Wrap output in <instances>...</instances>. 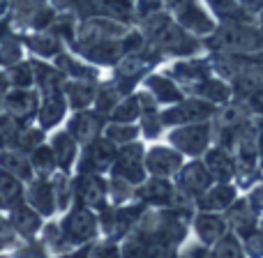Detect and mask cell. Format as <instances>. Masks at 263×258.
Here are the masks:
<instances>
[{"label":"cell","instance_id":"4","mask_svg":"<svg viewBox=\"0 0 263 258\" xmlns=\"http://www.w3.org/2000/svg\"><path fill=\"white\" fill-rule=\"evenodd\" d=\"M65 231H67V235L72 237V240H86V237H90L92 231H95V222H92V217L86 210H79V212H74L72 217L67 219Z\"/></svg>","mask_w":263,"mask_h":258},{"label":"cell","instance_id":"13","mask_svg":"<svg viewBox=\"0 0 263 258\" xmlns=\"http://www.w3.org/2000/svg\"><path fill=\"white\" fill-rule=\"evenodd\" d=\"M60 115H63V102H60V97L55 95V92H49L46 104H44V109H42V123L53 125L60 120Z\"/></svg>","mask_w":263,"mask_h":258},{"label":"cell","instance_id":"20","mask_svg":"<svg viewBox=\"0 0 263 258\" xmlns=\"http://www.w3.org/2000/svg\"><path fill=\"white\" fill-rule=\"evenodd\" d=\"M185 182H187V185H192V182H196V185H194V189L199 191V189H203V187L208 185V175H205V171L199 166V164H196V166H190V168H187V171H185Z\"/></svg>","mask_w":263,"mask_h":258},{"label":"cell","instance_id":"26","mask_svg":"<svg viewBox=\"0 0 263 258\" xmlns=\"http://www.w3.org/2000/svg\"><path fill=\"white\" fill-rule=\"evenodd\" d=\"M210 3H213L215 7L219 9V12H229V9H233V3H231V0H210Z\"/></svg>","mask_w":263,"mask_h":258},{"label":"cell","instance_id":"31","mask_svg":"<svg viewBox=\"0 0 263 258\" xmlns=\"http://www.w3.org/2000/svg\"><path fill=\"white\" fill-rule=\"evenodd\" d=\"M245 3H252V5H256V3H261V0H245Z\"/></svg>","mask_w":263,"mask_h":258},{"label":"cell","instance_id":"15","mask_svg":"<svg viewBox=\"0 0 263 258\" xmlns=\"http://www.w3.org/2000/svg\"><path fill=\"white\" fill-rule=\"evenodd\" d=\"M199 233H201V237H203L205 242H213V240H217L219 237V233H222V222L219 219H210V217H201L199 219Z\"/></svg>","mask_w":263,"mask_h":258},{"label":"cell","instance_id":"2","mask_svg":"<svg viewBox=\"0 0 263 258\" xmlns=\"http://www.w3.org/2000/svg\"><path fill=\"white\" fill-rule=\"evenodd\" d=\"M3 106L9 115H14V118H18V120L30 118V115L35 113L37 97L32 95L30 90H26V88H16V90H12V92H5Z\"/></svg>","mask_w":263,"mask_h":258},{"label":"cell","instance_id":"7","mask_svg":"<svg viewBox=\"0 0 263 258\" xmlns=\"http://www.w3.org/2000/svg\"><path fill=\"white\" fill-rule=\"evenodd\" d=\"M21 199V185L18 177H14L12 173L0 168V208H9Z\"/></svg>","mask_w":263,"mask_h":258},{"label":"cell","instance_id":"23","mask_svg":"<svg viewBox=\"0 0 263 258\" xmlns=\"http://www.w3.org/2000/svg\"><path fill=\"white\" fill-rule=\"evenodd\" d=\"M30 44L35 46L37 51H42V53H53V51L58 49V42H55V39H46V37H40V39H32Z\"/></svg>","mask_w":263,"mask_h":258},{"label":"cell","instance_id":"5","mask_svg":"<svg viewBox=\"0 0 263 258\" xmlns=\"http://www.w3.org/2000/svg\"><path fill=\"white\" fill-rule=\"evenodd\" d=\"M205 138H208L205 127H192V129H182L173 134V143H178L187 152H199L205 145Z\"/></svg>","mask_w":263,"mask_h":258},{"label":"cell","instance_id":"3","mask_svg":"<svg viewBox=\"0 0 263 258\" xmlns=\"http://www.w3.org/2000/svg\"><path fill=\"white\" fill-rule=\"evenodd\" d=\"M28 201H30V205L37 208L40 212L51 214L53 212V203H55L53 187L46 185V182H35V185L28 189Z\"/></svg>","mask_w":263,"mask_h":258},{"label":"cell","instance_id":"12","mask_svg":"<svg viewBox=\"0 0 263 258\" xmlns=\"http://www.w3.org/2000/svg\"><path fill=\"white\" fill-rule=\"evenodd\" d=\"M139 157H141V150H139V148H127V150H123V154H120V162H118V171L123 173V175H132V177L136 180V177L141 175V173L136 171Z\"/></svg>","mask_w":263,"mask_h":258},{"label":"cell","instance_id":"9","mask_svg":"<svg viewBox=\"0 0 263 258\" xmlns=\"http://www.w3.org/2000/svg\"><path fill=\"white\" fill-rule=\"evenodd\" d=\"M148 164L155 173H171L178 168L180 159H178V154L168 152V150H155V152L148 157Z\"/></svg>","mask_w":263,"mask_h":258},{"label":"cell","instance_id":"18","mask_svg":"<svg viewBox=\"0 0 263 258\" xmlns=\"http://www.w3.org/2000/svg\"><path fill=\"white\" fill-rule=\"evenodd\" d=\"M72 154H74V145H72V141H69V136H58V138H55V148H53V157L58 159L63 166H67Z\"/></svg>","mask_w":263,"mask_h":258},{"label":"cell","instance_id":"14","mask_svg":"<svg viewBox=\"0 0 263 258\" xmlns=\"http://www.w3.org/2000/svg\"><path fill=\"white\" fill-rule=\"evenodd\" d=\"M72 129H74V134H77V136H79V138H81V141H90L92 136H95V129H97V120L92 118V115L83 113V115H79V118L74 120Z\"/></svg>","mask_w":263,"mask_h":258},{"label":"cell","instance_id":"11","mask_svg":"<svg viewBox=\"0 0 263 258\" xmlns=\"http://www.w3.org/2000/svg\"><path fill=\"white\" fill-rule=\"evenodd\" d=\"M18 131L21 129L14 115H0V148H9L12 143H16Z\"/></svg>","mask_w":263,"mask_h":258},{"label":"cell","instance_id":"22","mask_svg":"<svg viewBox=\"0 0 263 258\" xmlns=\"http://www.w3.org/2000/svg\"><path fill=\"white\" fill-rule=\"evenodd\" d=\"M92 166L95 168H106V164L111 162V157H114V150L109 148V145H95L92 148Z\"/></svg>","mask_w":263,"mask_h":258},{"label":"cell","instance_id":"16","mask_svg":"<svg viewBox=\"0 0 263 258\" xmlns=\"http://www.w3.org/2000/svg\"><path fill=\"white\" fill-rule=\"evenodd\" d=\"M32 69L28 67V65H16V67H12L9 69V76H7V81L12 83V86H16V88H26V86H30L32 83Z\"/></svg>","mask_w":263,"mask_h":258},{"label":"cell","instance_id":"6","mask_svg":"<svg viewBox=\"0 0 263 258\" xmlns=\"http://www.w3.org/2000/svg\"><path fill=\"white\" fill-rule=\"evenodd\" d=\"M0 168L7 173H12L18 180H26L30 177V166H28V159L18 152H12V150H3L0 152Z\"/></svg>","mask_w":263,"mask_h":258},{"label":"cell","instance_id":"19","mask_svg":"<svg viewBox=\"0 0 263 258\" xmlns=\"http://www.w3.org/2000/svg\"><path fill=\"white\" fill-rule=\"evenodd\" d=\"M21 49L12 37H0V63H16Z\"/></svg>","mask_w":263,"mask_h":258},{"label":"cell","instance_id":"29","mask_svg":"<svg viewBox=\"0 0 263 258\" xmlns=\"http://www.w3.org/2000/svg\"><path fill=\"white\" fill-rule=\"evenodd\" d=\"M67 3H72V0H55V5H67Z\"/></svg>","mask_w":263,"mask_h":258},{"label":"cell","instance_id":"24","mask_svg":"<svg viewBox=\"0 0 263 258\" xmlns=\"http://www.w3.org/2000/svg\"><path fill=\"white\" fill-rule=\"evenodd\" d=\"M116 55H118V49H116V46H100V49H95V55H92V58L104 60V63H111Z\"/></svg>","mask_w":263,"mask_h":258},{"label":"cell","instance_id":"30","mask_svg":"<svg viewBox=\"0 0 263 258\" xmlns=\"http://www.w3.org/2000/svg\"><path fill=\"white\" fill-rule=\"evenodd\" d=\"M185 0H171V5H182Z\"/></svg>","mask_w":263,"mask_h":258},{"label":"cell","instance_id":"8","mask_svg":"<svg viewBox=\"0 0 263 258\" xmlns=\"http://www.w3.org/2000/svg\"><path fill=\"white\" fill-rule=\"evenodd\" d=\"M37 226H40V217H37L30 208H26V205L14 208V212H12V228H16V231L23 233V235H30V233L37 231Z\"/></svg>","mask_w":263,"mask_h":258},{"label":"cell","instance_id":"28","mask_svg":"<svg viewBox=\"0 0 263 258\" xmlns=\"http://www.w3.org/2000/svg\"><path fill=\"white\" fill-rule=\"evenodd\" d=\"M254 104L259 106V109H263V90H259V92L254 95Z\"/></svg>","mask_w":263,"mask_h":258},{"label":"cell","instance_id":"1","mask_svg":"<svg viewBox=\"0 0 263 258\" xmlns=\"http://www.w3.org/2000/svg\"><path fill=\"white\" fill-rule=\"evenodd\" d=\"M210 44H213L215 49L247 51V49H254V46L259 44V37H256L254 32L242 30V28H238V26H229V28H224V30H219L217 37H215Z\"/></svg>","mask_w":263,"mask_h":258},{"label":"cell","instance_id":"21","mask_svg":"<svg viewBox=\"0 0 263 258\" xmlns=\"http://www.w3.org/2000/svg\"><path fill=\"white\" fill-rule=\"evenodd\" d=\"M69 95H72V102L77 106H83L90 102L92 97V88L90 86H83V83H74V86H69Z\"/></svg>","mask_w":263,"mask_h":258},{"label":"cell","instance_id":"10","mask_svg":"<svg viewBox=\"0 0 263 258\" xmlns=\"http://www.w3.org/2000/svg\"><path fill=\"white\" fill-rule=\"evenodd\" d=\"M79 194H81L83 203L100 205L102 196H104V187H102L97 180H92V177H83V180L79 182Z\"/></svg>","mask_w":263,"mask_h":258},{"label":"cell","instance_id":"17","mask_svg":"<svg viewBox=\"0 0 263 258\" xmlns=\"http://www.w3.org/2000/svg\"><path fill=\"white\" fill-rule=\"evenodd\" d=\"M53 162H55L53 150H49V148H32V166L40 168L42 173L51 171V168H53Z\"/></svg>","mask_w":263,"mask_h":258},{"label":"cell","instance_id":"25","mask_svg":"<svg viewBox=\"0 0 263 258\" xmlns=\"http://www.w3.org/2000/svg\"><path fill=\"white\" fill-rule=\"evenodd\" d=\"M134 109H139V104H136V102H127V104H125L123 109H120L123 113H118V118H120V120H129V118H134V113H136Z\"/></svg>","mask_w":263,"mask_h":258},{"label":"cell","instance_id":"27","mask_svg":"<svg viewBox=\"0 0 263 258\" xmlns=\"http://www.w3.org/2000/svg\"><path fill=\"white\" fill-rule=\"evenodd\" d=\"M5 92H7V78L0 74V104H3V97H5Z\"/></svg>","mask_w":263,"mask_h":258}]
</instances>
